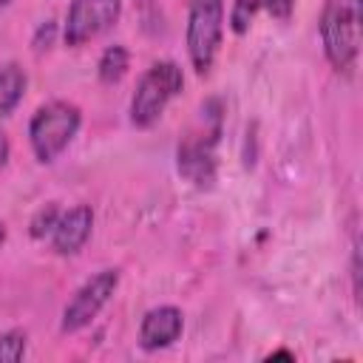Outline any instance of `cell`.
Instances as JSON below:
<instances>
[{
    "label": "cell",
    "instance_id": "11",
    "mask_svg": "<svg viewBox=\"0 0 363 363\" xmlns=\"http://www.w3.org/2000/svg\"><path fill=\"white\" fill-rule=\"evenodd\" d=\"M23 91H26V74L20 65L9 62L0 68V119L9 116L17 102L23 99Z\"/></svg>",
    "mask_w": 363,
    "mask_h": 363
},
{
    "label": "cell",
    "instance_id": "16",
    "mask_svg": "<svg viewBox=\"0 0 363 363\" xmlns=\"http://www.w3.org/2000/svg\"><path fill=\"white\" fill-rule=\"evenodd\" d=\"M278 357H284V360H295L292 352H272V354H269V360H278Z\"/></svg>",
    "mask_w": 363,
    "mask_h": 363
},
{
    "label": "cell",
    "instance_id": "9",
    "mask_svg": "<svg viewBox=\"0 0 363 363\" xmlns=\"http://www.w3.org/2000/svg\"><path fill=\"white\" fill-rule=\"evenodd\" d=\"M182 326H184V318H182V312L176 306H156L139 323V343L147 352L164 349V346L179 340Z\"/></svg>",
    "mask_w": 363,
    "mask_h": 363
},
{
    "label": "cell",
    "instance_id": "2",
    "mask_svg": "<svg viewBox=\"0 0 363 363\" xmlns=\"http://www.w3.org/2000/svg\"><path fill=\"white\" fill-rule=\"evenodd\" d=\"M182 88H184V74L176 62L170 60L153 62L136 82V91L130 99V122L136 128H150Z\"/></svg>",
    "mask_w": 363,
    "mask_h": 363
},
{
    "label": "cell",
    "instance_id": "8",
    "mask_svg": "<svg viewBox=\"0 0 363 363\" xmlns=\"http://www.w3.org/2000/svg\"><path fill=\"white\" fill-rule=\"evenodd\" d=\"M91 227H94V213L88 204H77L71 210H65L54 230H51V247L54 252L60 255H74L91 235Z\"/></svg>",
    "mask_w": 363,
    "mask_h": 363
},
{
    "label": "cell",
    "instance_id": "15",
    "mask_svg": "<svg viewBox=\"0 0 363 363\" xmlns=\"http://www.w3.org/2000/svg\"><path fill=\"white\" fill-rule=\"evenodd\" d=\"M6 159H9V139H6V133L0 130V164H6Z\"/></svg>",
    "mask_w": 363,
    "mask_h": 363
},
{
    "label": "cell",
    "instance_id": "7",
    "mask_svg": "<svg viewBox=\"0 0 363 363\" xmlns=\"http://www.w3.org/2000/svg\"><path fill=\"white\" fill-rule=\"evenodd\" d=\"M179 173L193 182L196 187H207L216 179V159H213V136H187L179 145Z\"/></svg>",
    "mask_w": 363,
    "mask_h": 363
},
{
    "label": "cell",
    "instance_id": "6",
    "mask_svg": "<svg viewBox=\"0 0 363 363\" xmlns=\"http://www.w3.org/2000/svg\"><path fill=\"white\" fill-rule=\"evenodd\" d=\"M122 0H71L62 37L68 45H82L116 23Z\"/></svg>",
    "mask_w": 363,
    "mask_h": 363
},
{
    "label": "cell",
    "instance_id": "1",
    "mask_svg": "<svg viewBox=\"0 0 363 363\" xmlns=\"http://www.w3.org/2000/svg\"><path fill=\"white\" fill-rule=\"evenodd\" d=\"M360 3L363 0H326L320 14V40L326 60L335 71L349 74L360 54Z\"/></svg>",
    "mask_w": 363,
    "mask_h": 363
},
{
    "label": "cell",
    "instance_id": "12",
    "mask_svg": "<svg viewBox=\"0 0 363 363\" xmlns=\"http://www.w3.org/2000/svg\"><path fill=\"white\" fill-rule=\"evenodd\" d=\"M128 48L125 45H108L105 51H102V57H99V79L105 82V85H113V82H119L122 77H125V71H128Z\"/></svg>",
    "mask_w": 363,
    "mask_h": 363
},
{
    "label": "cell",
    "instance_id": "13",
    "mask_svg": "<svg viewBox=\"0 0 363 363\" xmlns=\"http://www.w3.org/2000/svg\"><path fill=\"white\" fill-rule=\"evenodd\" d=\"M26 354V332L11 329L0 335V363H17Z\"/></svg>",
    "mask_w": 363,
    "mask_h": 363
},
{
    "label": "cell",
    "instance_id": "17",
    "mask_svg": "<svg viewBox=\"0 0 363 363\" xmlns=\"http://www.w3.org/2000/svg\"><path fill=\"white\" fill-rule=\"evenodd\" d=\"M3 244H6V224L0 221V247H3Z\"/></svg>",
    "mask_w": 363,
    "mask_h": 363
},
{
    "label": "cell",
    "instance_id": "18",
    "mask_svg": "<svg viewBox=\"0 0 363 363\" xmlns=\"http://www.w3.org/2000/svg\"><path fill=\"white\" fill-rule=\"evenodd\" d=\"M9 3H11V0H0V9H3V6H9Z\"/></svg>",
    "mask_w": 363,
    "mask_h": 363
},
{
    "label": "cell",
    "instance_id": "3",
    "mask_svg": "<svg viewBox=\"0 0 363 363\" xmlns=\"http://www.w3.org/2000/svg\"><path fill=\"white\" fill-rule=\"evenodd\" d=\"M79 122H82L79 108L71 102L54 99V102L40 105L28 125V142H31L34 156L40 162H54L68 147V142L77 136Z\"/></svg>",
    "mask_w": 363,
    "mask_h": 363
},
{
    "label": "cell",
    "instance_id": "5",
    "mask_svg": "<svg viewBox=\"0 0 363 363\" xmlns=\"http://www.w3.org/2000/svg\"><path fill=\"white\" fill-rule=\"evenodd\" d=\"M116 286H119V269H99L96 275H91L65 303L62 332H79L82 326H88L108 303V298L116 292Z\"/></svg>",
    "mask_w": 363,
    "mask_h": 363
},
{
    "label": "cell",
    "instance_id": "14",
    "mask_svg": "<svg viewBox=\"0 0 363 363\" xmlns=\"http://www.w3.org/2000/svg\"><path fill=\"white\" fill-rule=\"evenodd\" d=\"M57 218H60V210H57L54 204L40 207V210L34 213V218H31V235H34V238H45V235H51Z\"/></svg>",
    "mask_w": 363,
    "mask_h": 363
},
{
    "label": "cell",
    "instance_id": "10",
    "mask_svg": "<svg viewBox=\"0 0 363 363\" xmlns=\"http://www.w3.org/2000/svg\"><path fill=\"white\" fill-rule=\"evenodd\" d=\"M295 0H233V11H230V26L235 34H244L255 17L258 9L269 11L275 20H289Z\"/></svg>",
    "mask_w": 363,
    "mask_h": 363
},
{
    "label": "cell",
    "instance_id": "4",
    "mask_svg": "<svg viewBox=\"0 0 363 363\" xmlns=\"http://www.w3.org/2000/svg\"><path fill=\"white\" fill-rule=\"evenodd\" d=\"M224 31V0H190L187 9V54L199 74L213 68Z\"/></svg>",
    "mask_w": 363,
    "mask_h": 363
}]
</instances>
